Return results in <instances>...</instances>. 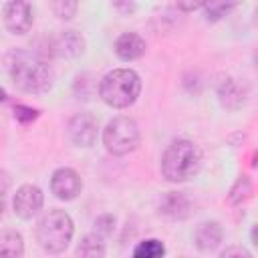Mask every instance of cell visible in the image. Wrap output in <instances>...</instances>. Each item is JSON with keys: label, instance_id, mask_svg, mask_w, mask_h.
<instances>
[{"label": "cell", "instance_id": "6da1fadb", "mask_svg": "<svg viewBox=\"0 0 258 258\" xmlns=\"http://www.w3.org/2000/svg\"><path fill=\"white\" fill-rule=\"evenodd\" d=\"M202 151L189 139H175L161 155V173L167 181L181 183L196 177L202 169Z\"/></svg>", "mask_w": 258, "mask_h": 258}, {"label": "cell", "instance_id": "7a4b0ae2", "mask_svg": "<svg viewBox=\"0 0 258 258\" xmlns=\"http://www.w3.org/2000/svg\"><path fill=\"white\" fill-rule=\"evenodd\" d=\"M10 79L12 83L26 93H44L54 83V71L48 62L32 56V54H14L10 62Z\"/></svg>", "mask_w": 258, "mask_h": 258}, {"label": "cell", "instance_id": "3957f363", "mask_svg": "<svg viewBox=\"0 0 258 258\" xmlns=\"http://www.w3.org/2000/svg\"><path fill=\"white\" fill-rule=\"evenodd\" d=\"M141 93V79L131 69H115L101 79L99 95L113 109H125L137 101Z\"/></svg>", "mask_w": 258, "mask_h": 258}, {"label": "cell", "instance_id": "277c9868", "mask_svg": "<svg viewBox=\"0 0 258 258\" xmlns=\"http://www.w3.org/2000/svg\"><path fill=\"white\" fill-rule=\"evenodd\" d=\"M73 232H75V226H73L71 216L64 210H50L38 222L36 240L44 252L60 254L67 250L73 238Z\"/></svg>", "mask_w": 258, "mask_h": 258}, {"label": "cell", "instance_id": "5b68a950", "mask_svg": "<svg viewBox=\"0 0 258 258\" xmlns=\"http://www.w3.org/2000/svg\"><path fill=\"white\" fill-rule=\"evenodd\" d=\"M139 139V127L131 117H115L103 129V145L113 155H127L135 151Z\"/></svg>", "mask_w": 258, "mask_h": 258}, {"label": "cell", "instance_id": "8992f818", "mask_svg": "<svg viewBox=\"0 0 258 258\" xmlns=\"http://www.w3.org/2000/svg\"><path fill=\"white\" fill-rule=\"evenodd\" d=\"M97 129L99 123L91 113H77L67 125V135L71 143L79 147H91L97 139Z\"/></svg>", "mask_w": 258, "mask_h": 258}, {"label": "cell", "instance_id": "52a82bcc", "mask_svg": "<svg viewBox=\"0 0 258 258\" xmlns=\"http://www.w3.org/2000/svg\"><path fill=\"white\" fill-rule=\"evenodd\" d=\"M50 189L52 194L58 198V200H64V202H71L75 200L81 189H83V181H81V175L71 169V167H60L52 173L50 177Z\"/></svg>", "mask_w": 258, "mask_h": 258}, {"label": "cell", "instance_id": "ba28073f", "mask_svg": "<svg viewBox=\"0 0 258 258\" xmlns=\"http://www.w3.org/2000/svg\"><path fill=\"white\" fill-rule=\"evenodd\" d=\"M42 202H44V196H42L40 187H36L32 183L20 185L14 194V200H12L14 214L22 220H30L42 208Z\"/></svg>", "mask_w": 258, "mask_h": 258}, {"label": "cell", "instance_id": "9c48e42d", "mask_svg": "<svg viewBox=\"0 0 258 258\" xmlns=\"http://www.w3.org/2000/svg\"><path fill=\"white\" fill-rule=\"evenodd\" d=\"M32 6L28 2L16 0L4 6V24L12 34H26L32 26Z\"/></svg>", "mask_w": 258, "mask_h": 258}, {"label": "cell", "instance_id": "30bf717a", "mask_svg": "<svg viewBox=\"0 0 258 258\" xmlns=\"http://www.w3.org/2000/svg\"><path fill=\"white\" fill-rule=\"evenodd\" d=\"M159 212L173 220H185L191 214V202L181 191H167L159 200Z\"/></svg>", "mask_w": 258, "mask_h": 258}, {"label": "cell", "instance_id": "8fae6325", "mask_svg": "<svg viewBox=\"0 0 258 258\" xmlns=\"http://www.w3.org/2000/svg\"><path fill=\"white\" fill-rule=\"evenodd\" d=\"M222 238H224V230H222V226L218 224V222H202L198 228H196V232H194V244H196V248L198 250H202V252H212V250H216L218 246H220V242H222Z\"/></svg>", "mask_w": 258, "mask_h": 258}, {"label": "cell", "instance_id": "7c38bea8", "mask_svg": "<svg viewBox=\"0 0 258 258\" xmlns=\"http://www.w3.org/2000/svg\"><path fill=\"white\" fill-rule=\"evenodd\" d=\"M143 52H145V40L135 32H123L115 40V54L125 62L139 58Z\"/></svg>", "mask_w": 258, "mask_h": 258}, {"label": "cell", "instance_id": "4fadbf2b", "mask_svg": "<svg viewBox=\"0 0 258 258\" xmlns=\"http://www.w3.org/2000/svg\"><path fill=\"white\" fill-rule=\"evenodd\" d=\"M218 97H220V103L228 109H240L246 101V89L234 81V79H226L220 83L218 87Z\"/></svg>", "mask_w": 258, "mask_h": 258}, {"label": "cell", "instance_id": "5bb4252c", "mask_svg": "<svg viewBox=\"0 0 258 258\" xmlns=\"http://www.w3.org/2000/svg\"><path fill=\"white\" fill-rule=\"evenodd\" d=\"M54 48H56V54H60V56H79L85 50V40L79 32L67 30L56 38Z\"/></svg>", "mask_w": 258, "mask_h": 258}, {"label": "cell", "instance_id": "9a60e30c", "mask_svg": "<svg viewBox=\"0 0 258 258\" xmlns=\"http://www.w3.org/2000/svg\"><path fill=\"white\" fill-rule=\"evenodd\" d=\"M24 254V240L16 230H2L0 232V258H22Z\"/></svg>", "mask_w": 258, "mask_h": 258}, {"label": "cell", "instance_id": "2e32d148", "mask_svg": "<svg viewBox=\"0 0 258 258\" xmlns=\"http://www.w3.org/2000/svg\"><path fill=\"white\" fill-rule=\"evenodd\" d=\"M75 254L77 258H105V242L97 234H87L79 242Z\"/></svg>", "mask_w": 258, "mask_h": 258}, {"label": "cell", "instance_id": "e0dca14e", "mask_svg": "<svg viewBox=\"0 0 258 258\" xmlns=\"http://www.w3.org/2000/svg\"><path fill=\"white\" fill-rule=\"evenodd\" d=\"M163 254H165L163 242L157 238H147L135 246L131 258H163Z\"/></svg>", "mask_w": 258, "mask_h": 258}, {"label": "cell", "instance_id": "ac0fdd59", "mask_svg": "<svg viewBox=\"0 0 258 258\" xmlns=\"http://www.w3.org/2000/svg\"><path fill=\"white\" fill-rule=\"evenodd\" d=\"M252 179L248 177V175H242V177H238L236 179V183L232 185V189H230V194H228V200H230V204H234V206H238V204H242V202H246L250 196H252Z\"/></svg>", "mask_w": 258, "mask_h": 258}, {"label": "cell", "instance_id": "d6986e66", "mask_svg": "<svg viewBox=\"0 0 258 258\" xmlns=\"http://www.w3.org/2000/svg\"><path fill=\"white\" fill-rule=\"evenodd\" d=\"M77 8H79V4L73 2V0H58V2H52V12H54L58 18H62V20H71V18L75 16Z\"/></svg>", "mask_w": 258, "mask_h": 258}, {"label": "cell", "instance_id": "ffe728a7", "mask_svg": "<svg viewBox=\"0 0 258 258\" xmlns=\"http://www.w3.org/2000/svg\"><path fill=\"white\" fill-rule=\"evenodd\" d=\"M206 8V18L208 20H220L222 16H226L234 4H224V2H210V4H204Z\"/></svg>", "mask_w": 258, "mask_h": 258}, {"label": "cell", "instance_id": "44dd1931", "mask_svg": "<svg viewBox=\"0 0 258 258\" xmlns=\"http://www.w3.org/2000/svg\"><path fill=\"white\" fill-rule=\"evenodd\" d=\"M113 228H115V216H111V214H105V216H99L97 220H95V234L97 236H109L111 232H113Z\"/></svg>", "mask_w": 258, "mask_h": 258}, {"label": "cell", "instance_id": "7402d4cb", "mask_svg": "<svg viewBox=\"0 0 258 258\" xmlns=\"http://www.w3.org/2000/svg\"><path fill=\"white\" fill-rule=\"evenodd\" d=\"M38 117V111L32 109V107H26V105H16L14 107V119L20 121V123H32L34 119Z\"/></svg>", "mask_w": 258, "mask_h": 258}, {"label": "cell", "instance_id": "603a6c76", "mask_svg": "<svg viewBox=\"0 0 258 258\" xmlns=\"http://www.w3.org/2000/svg\"><path fill=\"white\" fill-rule=\"evenodd\" d=\"M220 258H252V254L246 248H242V246H228L220 254Z\"/></svg>", "mask_w": 258, "mask_h": 258}, {"label": "cell", "instance_id": "cb8c5ba5", "mask_svg": "<svg viewBox=\"0 0 258 258\" xmlns=\"http://www.w3.org/2000/svg\"><path fill=\"white\" fill-rule=\"evenodd\" d=\"M8 185H10V177H8L6 171L0 169V194H4V191L8 189Z\"/></svg>", "mask_w": 258, "mask_h": 258}, {"label": "cell", "instance_id": "d4e9b609", "mask_svg": "<svg viewBox=\"0 0 258 258\" xmlns=\"http://www.w3.org/2000/svg\"><path fill=\"white\" fill-rule=\"evenodd\" d=\"M113 8L123 10V12H131V10H135V4H133V2H129V4H127V2H125V4H123V2H115Z\"/></svg>", "mask_w": 258, "mask_h": 258}, {"label": "cell", "instance_id": "484cf974", "mask_svg": "<svg viewBox=\"0 0 258 258\" xmlns=\"http://www.w3.org/2000/svg\"><path fill=\"white\" fill-rule=\"evenodd\" d=\"M177 8L179 10H196V8H204V4L202 2H194V4H177Z\"/></svg>", "mask_w": 258, "mask_h": 258}, {"label": "cell", "instance_id": "4316f807", "mask_svg": "<svg viewBox=\"0 0 258 258\" xmlns=\"http://www.w3.org/2000/svg\"><path fill=\"white\" fill-rule=\"evenodd\" d=\"M4 214V194H0V218Z\"/></svg>", "mask_w": 258, "mask_h": 258}, {"label": "cell", "instance_id": "83f0119b", "mask_svg": "<svg viewBox=\"0 0 258 258\" xmlns=\"http://www.w3.org/2000/svg\"><path fill=\"white\" fill-rule=\"evenodd\" d=\"M4 99H6V93H4V89L0 87V101H4Z\"/></svg>", "mask_w": 258, "mask_h": 258}, {"label": "cell", "instance_id": "f1b7e54d", "mask_svg": "<svg viewBox=\"0 0 258 258\" xmlns=\"http://www.w3.org/2000/svg\"><path fill=\"white\" fill-rule=\"evenodd\" d=\"M181 258H185V256H181Z\"/></svg>", "mask_w": 258, "mask_h": 258}]
</instances>
